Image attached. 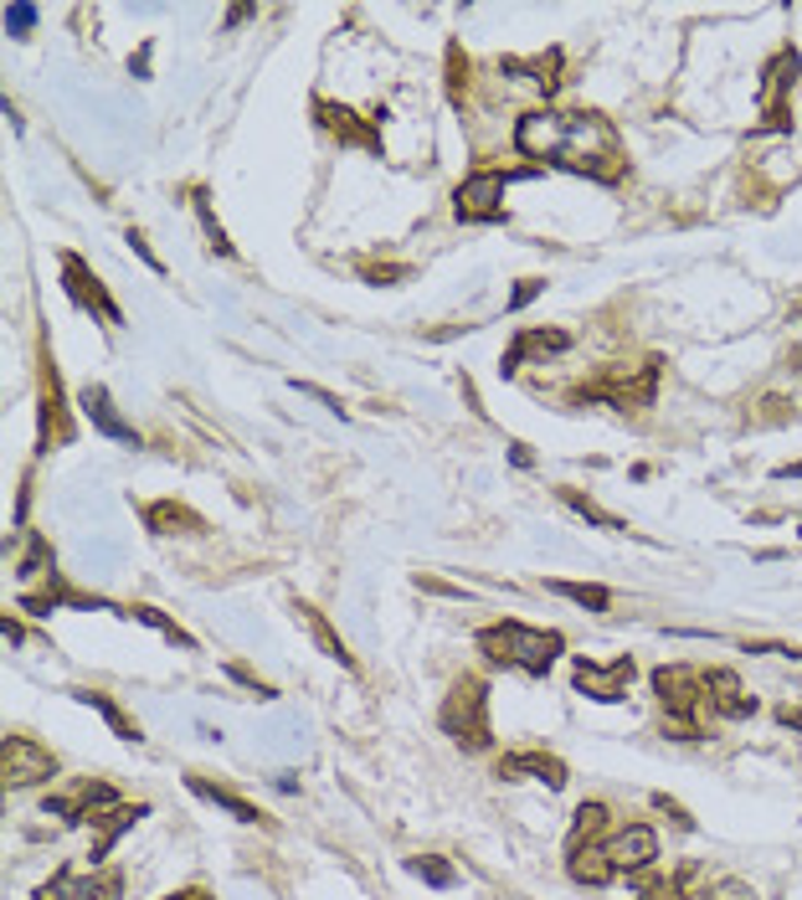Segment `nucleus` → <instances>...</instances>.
Segmentation results:
<instances>
[{
  "label": "nucleus",
  "mask_w": 802,
  "mask_h": 900,
  "mask_svg": "<svg viewBox=\"0 0 802 900\" xmlns=\"http://www.w3.org/2000/svg\"><path fill=\"white\" fill-rule=\"evenodd\" d=\"M21 576H41V571H47V576H52V546H47V541H41L37 530H26V556H21Z\"/></svg>",
  "instance_id": "72a5a7b5"
},
{
  "label": "nucleus",
  "mask_w": 802,
  "mask_h": 900,
  "mask_svg": "<svg viewBox=\"0 0 802 900\" xmlns=\"http://www.w3.org/2000/svg\"><path fill=\"white\" fill-rule=\"evenodd\" d=\"M227 674H232V680H242V685L253 689L257 700H273V685H263V680H257V674H253L247 664H227Z\"/></svg>",
  "instance_id": "ea45409f"
},
{
  "label": "nucleus",
  "mask_w": 802,
  "mask_h": 900,
  "mask_svg": "<svg viewBox=\"0 0 802 900\" xmlns=\"http://www.w3.org/2000/svg\"><path fill=\"white\" fill-rule=\"evenodd\" d=\"M653 695H659V705H664L674 741H700L704 715H710L704 669H695V664H659V669H653Z\"/></svg>",
  "instance_id": "7ed1b4c3"
},
{
  "label": "nucleus",
  "mask_w": 802,
  "mask_h": 900,
  "mask_svg": "<svg viewBox=\"0 0 802 900\" xmlns=\"http://www.w3.org/2000/svg\"><path fill=\"white\" fill-rule=\"evenodd\" d=\"M494 777H505V783H520V777H535V783L546 787H567V762L561 757H550V751H505L499 762H494Z\"/></svg>",
  "instance_id": "a211bd4d"
},
{
  "label": "nucleus",
  "mask_w": 802,
  "mask_h": 900,
  "mask_svg": "<svg viewBox=\"0 0 802 900\" xmlns=\"http://www.w3.org/2000/svg\"><path fill=\"white\" fill-rule=\"evenodd\" d=\"M196 216H201V227H206V242H212V253L237 257V248L227 242V227L216 221V212H212V201H206V191H196Z\"/></svg>",
  "instance_id": "f704fd0d"
},
{
  "label": "nucleus",
  "mask_w": 802,
  "mask_h": 900,
  "mask_svg": "<svg viewBox=\"0 0 802 900\" xmlns=\"http://www.w3.org/2000/svg\"><path fill=\"white\" fill-rule=\"evenodd\" d=\"M659 396V355H648L644 366H607L602 376L582 381L571 402H607L618 411H644Z\"/></svg>",
  "instance_id": "39448f33"
},
{
  "label": "nucleus",
  "mask_w": 802,
  "mask_h": 900,
  "mask_svg": "<svg viewBox=\"0 0 802 900\" xmlns=\"http://www.w3.org/2000/svg\"><path fill=\"white\" fill-rule=\"evenodd\" d=\"M139 515H144V530H155V535H206V520L180 499H150Z\"/></svg>",
  "instance_id": "aec40b11"
},
{
  "label": "nucleus",
  "mask_w": 802,
  "mask_h": 900,
  "mask_svg": "<svg viewBox=\"0 0 802 900\" xmlns=\"http://www.w3.org/2000/svg\"><path fill=\"white\" fill-rule=\"evenodd\" d=\"M772 479H802V464H782V469L772 473Z\"/></svg>",
  "instance_id": "09e8293b"
},
{
  "label": "nucleus",
  "mask_w": 802,
  "mask_h": 900,
  "mask_svg": "<svg viewBox=\"0 0 802 900\" xmlns=\"http://www.w3.org/2000/svg\"><path fill=\"white\" fill-rule=\"evenodd\" d=\"M514 150L540 165H561L571 176H591L612 186L623 180L627 170V155H623V139L618 129L607 124L602 114H556V109H530L520 114L514 124Z\"/></svg>",
  "instance_id": "f257e3e1"
},
{
  "label": "nucleus",
  "mask_w": 802,
  "mask_h": 900,
  "mask_svg": "<svg viewBox=\"0 0 802 900\" xmlns=\"http://www.w3.org/2000/svg\"><path fill=\"white\" fill-rule=\"evenodd\" d=\"M314 124H319L324 135H334L340 144H355V150H371V155H381V129L366 124V118L355 114V109H345V103L314 99Z\"/></svg>",
  "instance_id": "2eb2a0df"
},
{
  "label": "nucleus",
  "mask_w": 802,
  "mask_h": 900,
  "mask_svg": "<svg viewBox=\"0 0 802 900\" xmlns=\"http://www.w3.org/2000/svg\"><path fill=\"white\" fill-rule=\"evenodd\" d=\"M294 612L298 618H304V623H309V633H314V644L324 648V654H330L334 664H345V669H355V654L351 648H345V638H340V633H334L330 623H324V612H319V607L314 603H294Z\"/></svg>",
  "instance_id": "a878e982"
},
{
  "label": "nucleus",
  "mask_w": 802,
  "mask_h": 900,
  "mask_svg": "<svg viewBox=\"0 0 802 900\" xmlns=\"http://www.w3.org/2000/svg\"><path fill=\"white\" fill-rule=\"evenodd\" d=\"M602 839H607V802H582L576 819H571L567 849L571 844H602Z\"/></svg>",
  "instance_id": "c85d7f7f"
},
{
  "label": "nucleus",
  "mask_w": 802,
  "mask_h": 900,
  "mask_svg": "<svg viewBox=\"0 0 802 900\" xmlns=\"http://www.w3.org/2000/svg\"><path fill=\"white\" fill-rule=\"evenodd\" d=\"M448 99L453 109H463V99H469V58L458 41H448Z\"/></svg>",
  "instance_id": "473e14b6"
},
{
  "label": "nucleus",
  "mask_w": 802,
  "mask_h": 900,
  "mask_svg": "<svg viewBox=\"0 0 802 900\" xmlns=\"http://www.w3.org/2000/svg\"><path fill=\"white\" fill-rule=\"evenodd\" d=\"M540 289H546V278H520V289L509 294V314H520L530 299H540Z\"/></svg>",
  "instance_id": "58836bf2"
},
{
  "label": "nucleus",
  "mask_w": 802,
  "mask_h": 900,
  "mask_svg": "<svg viewBox=\"0 0 802 900\" xmlns=\"http://www.w3.org/2000/svg\"><path fill=\"white\" fill-rule=\"evenodd\" d=\"M124 896V875L109 870V864H93L88 875L73 870V864H62L52 880L37 890V900H118Z\"/></svg>",
  "instance_id": "9d476101"
},
{
  "label": "nucleus",
  "mask_w": 802,
  "mask_h": 900,
  "mask_svg": "<svg viewBox=\"0 0 802 900\" xmlns=\"http://www.w3.org/2000/svg\"><path fill=\"white\" fill-rule=\"evenodd\" d=\"M0 633H5V644H21V638H26V628H21L16 618H11V612L0 618Z\"/></svg>",
  "instance_id": "a18cd8bd"
},
{
  "label": "nucleus",
  "mask_w": 802,
  "mask_h": 900,
  "mask_svg": "<svg viewBox=\"0 0 802 900\" xmlns=\"http://www.w3.org/2000/svg\"><path fill=\"white\" fill-rule=\"evenodd\" d=\"M710 900H756V890L746 880H721V885H710Z\"/></svg>",
  "instance_id": "a19ab883"
},
{
  "label": "nucleus",
  "mask_w": 802,
  "mask_h": 900,
  "mask_svg": "<svg viewBox=\"0 0 802 900\" xmlns=\"http://www.w3.org/2000/svg\"><path fill=\"white\" fill-rule=\"evenodd\" d=\"M144 813H150V802H118V808H109V813L99 819V839H93V854H88V860L93 864L109 860V849L118 844V834H129Z\"/></svg>",
  "instance_id": "b1692460"
},
{
  "label": "nucleus",
  "mask_w": 802,
  "mask_h": 900,
  "mask_svg": "<svg viewBox=\"0 0 802 900\" xmlns=\"http://www.w3.org/2000/svg\"><path fill=\"white\" fill-rule=\"evenodd\" d=\"M633 674H638V664H633V654H618V659H576L571 664V685L582 689L587 700H602V705H618L627 700V689H633Z\"/></svg>",
  "instance_id": "1a4fd4ad"
},
{
  "label": "nucleus",
  "mask_w": 802,
  "mask_h": 900,
  "mask_svg": "<svg viewBox=\"0 0 802 900\" xmlns=\"http://www.w3.org/2000/svg\"><path fill=\"white\" fill-rule=\"evenodd\" d=\"M407 870L422 885H432V890H453V885H458V870H453L443 854H417V860H407Z\"/></svg>",
  "instance_id": "2f4dec72"
},
{
  "label": "nucleus",
  "mask_w": 802,
  "mask_h": 900,
  "mask_svg": "<svg viewBox=\"0 0 802 900\" xmlns=\"http://www.w3.org/2000/svg\"><path fill=\"white\" fill-rule=\"evenodd\" d=\"M67 443H73V417H67V396H62L58 360L47 355V340H41V360H37V453L67 448Z\"/></svg>",
  "instance_id": "423d86ee"
},
{
  "label": "nucleus",
  "mask_w": 802,
  "mask_h": 900,
  "mask_svg": "<svg viewBox=\"0 0 802 900\" xmlns=\"http://www.w3.org/2000/svg\"><path fill=\"white\" fill-rule=\"evenodd\" d=\"M607 864L618 870V875H644L659 864V834L648 828V823H627L618 834H607Z\"/></svg>",
  "instance_id": "ddd939ff"
},
{
  "label": "nucleus",
  "mask_w": 802,
  "mask_h": 900,
  "mask_svg": "<svg viewBox=\"0 0 802 900\" xmlns=\"http://www.w3.org/2000/svg\"><path fill=\"white\" fill-rule=\"evenodd\" d=\"M571 351V334L567 330H520L509 340L505 360H499V376H520L530 360H550V355Z\"/></svg>",
  "instance_id": "f3484780"
},
{
  "label": "nucleus",
  "mask_w": 802,
  "mask_h": 900,
  "mask_svg": "<svg viewBox=\"0 0 802 900\" xmlns=\"http://www.w3.org/2000/svg\"><path fill=\"white\" fill-rule=\"evenodd\" d=\"M798 67L802 62L792 47H782V52L762 67V93H756V99H762L766 129H787V93L798 88Z\"/></svg>",
  "instance_id": "4468645a"
},
{
  "label": "nucleus",
  "mask_w": 802,
  "mask_h": 900,
  "mask_svg": "<svg viewBox=\"0 0 802 900\" xmlns=\"http://www.w3.org/2000/svg\"><path fill=\"white\" fill-rule=\"evenodd\" d=\"M129 248H135V253L144 257V263H150V274H160V278H165V263H160V257L150 253V242H144V237H139V232H129Z\"/></svg>",
  "instance_id": "c03bdc74"
},
{
  "label": "nucleus",
  "mask_w": 802,
  "mask_h": 900,
  "mask_svg": "<svg viewBox=\"0 0 802 900\" xmlns=\"http://www.w3.org/2000/svg\"><path fill=\"white\" fill-rule=\"evenodd\" d=\"M473 644H479V654H484L489 664L530 674V680H546L550 664L567 654V638H561L556 628H530V623H514V618L479 628Z\"/></svg>",
  "instance_id": "f03ea898"
},
{
  "label": "nucleus",
  "mask_w": 802,
  "mask_h": 900,
  "mask_svg": "<svg viewBox=\"0 0 802 900\" xmlns=\"http://www.w3.org/2000/svg\"><path fill=\"white\" fill-rule=\"evenodd\" d=\"M73 700L93 705V710H99L103 721H109V731H114L118 741H139V725L129 721V715H124V710H118V705L109 700V695H103V689H73Z\"/></svg>",
  "instance_id": "cd10ccee"
},
{
  "label": "nucleus",
  "mask_w": 802,
  "mask_h": 900,
  "mask_svg": "<svg viewBox=\"0 0 802 900\" xmlns=\"http://www.w3.org/2000/svg\"><path fill=\"white\" fill-rule=\"evenodd\" d=\"M546 587L556 592V597H567V603L587 607V612H607V607H612V592L597 587V582H561V576H556V582H546Z\"/></svg>",
  "instance_id": "7c9ffc66"
},
{
  "label": "nucleus",
  "mask_w": 802,
  "mask_h": 900,
  "mask_svg": "<svg viewBox=\"0 0 802 900\" xmlns=\"http://www.w3.org/2000/svg\"><path fill=\"white\" fill-rule=\"evenodd\" d=\"M165 900H212L206 890H176V896H165Z\"/></svg>",
  "instance_id": "8fccbe9b"
},
{
  "label": "nucleus",
  "mask_w": 802,
  "mask_h": 900,
  "mask_svg": "<svg viewBox=\"0 0 802 900\" xmlns=\"http://www.w3.org/2000/svg\"><path fill=\"white\" fill-rule=\"evenodd\" d=\"M31 26H37V5H26V0L5 5V31L11 37H31Z\"/></svg>",
  "instance_id": "e433bc0d"
},
{
  "label": "nucleus",
  "mask_w": 802,
  "mask_h": 900,
  "mask_svg": "<svg viewBox=\"0 0 802 900\" xmlns=\"http://www.w3.org/2000/svg\"><path fill=\"white\" fill-rule=\"evenodd\" d=\"M294 386H298V392H304V396H314V402H319V407H330V411H345V407H340V396H334V392H324V386H314V381H294Z\"/></svg>",
  "instance_id": "79ce46f5"
},
{
  "label": "nucleus",
  "mask_w": 802,
  "mask_h": 900,
  "mask_svg": "<svg viewBox=\"0 0 802 900\" xmlns=\"http://www.w3.org/2000/svg\"><path fill=\"white\" fill-rule=\"evenodd\" d=\"M109 808H118V793L103 777H73L62 793L41 798V813H52L62 823H99Z\"/></svg>",
  "instance_id": "0eeeda50"
},
{
  "label": "nucleus",
  "mask_w": 802,
  "mask_h": 900,
  "mask_svg": "<svg viewBox=\"0 0 802 900\" xmlns=\"http://www.w3.org/2000/svg\"><path fill=\"white\" fill-rule=\"evenodd\" d=\"M62 294L73 299L78 309L99 314V319H109V325H124V314H118V304L109 299V289H103L99 278H93V268L82 263L78 253H62Z\"/></svg>",
  "instance_id": "f8f14e48"
},
{
  "label": "nucleus",
  "mask_w": 802,
  "mask_h": 900,
  "mask_svg": "<svg viewBox=\"0 0 802 900\" xmlns=\"http://www.w3.org/2000/svg\"><path fill=\"white\" fill-rule=\"evenodd\" d=\"M556 494H561V505H567V509H576V515H582L587 525H597V530H627V520H618V515H607V509L597 505V499H587L582 490H571V484H561Z\"/></svg>",
  "instance_id": "c756f323"
},
{
  "label": "nucleus",
  "mask_w": 802,
  "mask_h": 900,
  "mask_svg": "<svg viewBox=\"0 0 802 900\" xmlns=\"http://www.w3.org/2000/svg\"><path fill=\"white\" fill-rule=\"evenodd\" d=\"M602 844H571V849H567V875L576 885H587V890H602V885L618 880V870L607 864V849H602Z\"/></svg>",
  "instance_id": "412c9836"
},
{
  "label": "nucleus",
  "mask_w": 802,
  "mask_h": 900,
  "mask_svg": "<svg viewBox=\"0 0 802 900\" xmlns=\"http://www.w3.org/2000/svg\"><path fill=\"white\" fill-rule=\"evenodd\" d=\"M762 407H766V411H756V422H787V417H792V411H787V402H782V396H766Z\"/></svg>",
  "instance_id": "37998d69"
},
{
  "label": "nucleus",
  "mask_w": 802,
  "mask_h": 900,
  "mask_svg": "<svg viewBox=\"0 0 802 900\" xmlns=\"http://www.w3.org/2000/svg\"><path fill=\"white\" fill-rule=\"evenodd\" d=\"M499 67L514 73V78L535 83V88H546V93L561 88V47H550V52H540V58H505Z\"/></svg>",
  "instance_id": "393cba45"
},
{
  "label": "nucleus",
  "mask_w": 802,
  "mask_h": 900,
  "mask_svg": "<svg viewBox=\"0 0 802 900\" xmlns=\"http://www.w3.org/2000/svg\"><path fill=\"white\" fill-rule=\"evenodd\" d=\"M437 725L448 731L463 751H489L494 725H489V685L479 674H458L448 689V700L437 710Z\"/></svg>",
  "instance_id": "20e7f679"
},
{
  "label": "nucleus",
  "mask_w": 802,
  "mask_h": 900,
  "mask_svg": "<svg viewBox=\"0 0 802 900\" xmlns=\"http://www.w3.org/2000/svg\"><path fill=\"white\" fill-rule=\"evenodd\" d=\"M58 777V751H47L41 741L21 736V731H5L0 741V783L5 787H31Z\"/></svg>",
  "instance_id": "6e6552de"
},
{
  "label": "nucleus",
  "mask_w": 802,
  "mask_h": 900,
  "mask_svg": "<svg viewBox=\"0 0 802 900\" xmlns=\"http://www.w3.org/2000/svg\"><path fill=\"white\" fill-rule=\"evenodd\" d=\"M360 278L366 283H402V278H411V263H360Z\"/></svg>",
  "instance_id": "c9c22d12"
},
{
  "label": "nucleus",
  "mask_w": 802,
  "mask_h": 900,
  "mask_svg": "<svg viewBox=\"0 0 802 900\" xmlns=\"http://www.w3.org/2000/svg\"><path fill=\"white\" fill-rule=\"evenodd\" d=\"M653 808H659V813H669V819H674V828L695 834V819H689V813H685V808H679L674 798H669V793H653Z\"/></svg>",
  "instance_id": "4c0bfd02"
},
{
  "label": "nucleus",
  "mask_w": 802,
  "mask_h": 900,
  "mask_svg": "<svg viewBox=\"0 0 802 900\" xmlns=\"http://www.w3.org/2000/svg\"><path fill=\"white\" fill-rule=\"evenodd\" d=\"M505 191H509L505 170H473V176L453 191V216H458V221H499V216H505Z\"/></svg>",
  "instance_id": "9b49d317"
},
{
  "label": "nucleus",
  "mask_w": 802,
  "mask_h": 900,
  "mask_svg": "<svg viewBox=\"0 0 802 900\" xmlns=\"http://www.w3.org/2000/svg\"><path fill=\"white\" fill-rule=\"evenodd\" d=\"M509 458H514V469H530V464H535L525 443H509Z\"/></svg>",
  "instance_id": "49530a36"
},
{
  "label": "nucleus",
  "mask_w": 802,
  "mask_h": 900,
  "mask_svg": "<svg viewBox=\"0 0 802 900\" xmlns=\"http://www.w3.org/2000/svg\"><path fill=\"white\" fill-rule=\"evenodd\" d=\"M129 67H135L139 78H144V73H150V47H139V58H135V62H129Z\"/></svg>",
  "instance_id": "de8ad7c7"
},
{
  "label": "nucleus",
  "mask_w": 802,
  "mask_h": 900,
  "mask_svg": "<svg viewBox=\"0 0 802 900\" xmlns=\"http://www.w3.org/2000/svg\"><path fill=\"white\" fill-rule=\"evenodd\" d=\"M704 695H710V715H721V721L756 715V695H746L736 669H704Z\"/></svg>",
  "instance_id": "dca6fc26"
},
{
  "label": "nucleus",
  "mask_w": 802,
  "mask_h": 900,
  "mask_svg": "<svg viewBox=\"0 0 802 900\" xmlns=\"http://www.w3.org/2000/svg\"><path fill=\"white\" fill-rule=\"evenodd\" d=\"M124 618H135V623H150V628L160 633V638H165V644L196 648V638H191V633H186V628H180L176 618H165V612H160V607H150V603H129V607H124Z\"/></svg>",
  "instance_id": "bb28decb"
},
{
  "label": "nucleus",
  "mask_w": 802,
  "mask_h": 900,
  "mask_svg": "<svg viewBox=\"0 0 802 900\" xmlns=\"http://www.w3.org/2000/svg\"><path fill=\"white\" fill-rule=\"evenodd\" d=\"M186 787L196 793V798H206V802H216V808H227L237 823H273L257 802H247V798H237L232 787H216L212 777H201V772H186Z\"/></svg>",
  "instance_id": "5701e85b"
},
{
  "label": "nucleus",
  "mask_w": 802,
  "mask_h": 900,
  "mask_svg": "<svg viewBox=\"0 0 802 900\" xmlns=\"http://www.w3.org/2000/svg\"><path fill=\"white\" fill-rule=\"evenodd\" d=\"M700 880V864L679 870H644L638 875V900H689V885Z\"/></svg>",
  "instance_id": "4be33fe9"
},
{
  "label": "nucleus",
  "mask_w": 802,
  "mask_h": 900,
  "mask_svg": "<svg viewBox=\"0 0 802 900\" xmlns=\"http://www.w3.org/2000/svg\"><path fill=\"white\" fill-rule=\"evenodd\" d=\"M78 407H82V417L93 422V428L103 432V438H114V443H124V448H139V432L118 417V407H114V396H109V386H82L78 392Z\"/></svg>",
  "instance_id": "6ab92c4d"
}]
</instances>
